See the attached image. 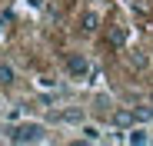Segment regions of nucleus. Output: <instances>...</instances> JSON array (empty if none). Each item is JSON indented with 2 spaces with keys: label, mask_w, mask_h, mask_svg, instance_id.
Instances as JSON below:
<instances>
[{
  "label": "nucleus",
  "mask_w": 153,
  "mask_h": 146,
  "mask_svg": "<svg viewBox=\"0 0 153 146\" xmlns=\"http://www.w3.org/2000/svg\"><path fill=\"white\" fill-rule=\"evenodd\" d=\"M43 136H47V130L40 123H20V126H13L10 143H40Z\"/></svg>",
  "instance_id": "obj_1"
},
{
  "label": "nucleus",
  "mask_w": 153,
  "mask_h": 146,
  "mask_svg": "<svg viewBox=\"0 0 153 146\" xmlns=\"http://www.w3.org/2000/svg\"><path fill=\"white\" fill-rule=\"evenodd\" d=\"M146 113H137V110H113V126L117 130H130L137 126V119H143Z\"/></svg>",
  "instance_id": "obj_2"
},
{
  "label": "nucleus",
  "mask_w": 153,
  "mask_h": 146,
  "mask_svg": "<svg viewBox=\"0 0 153 146\" xmlns=\"http://www.w3.org/2000/svg\"><path fill=\"white\" fill-rule=\"evenodd\" d=\"M67 73H70V77H87V73H90V60L83 53H70L67 57Z\"/></svg>",
  "instance_id": "obj_3"
},
{
  "label": "nucleus",
  "mask_w": 153,
  "mask_h": 146,
  "mask_svg": "<svg viewBox=\"0 0 153 146\" xmlns=\"http://www.w3.org/2000/svg\"><path fill=\"white\" fill-rule=\"evenodd\" d=\"M126 143H133V146H146V143H153V136H150V130H143V126H130Z\"/></svg>",
  "instance_id": "obj_4"
},
{
  "label": "nucleus",
  "mask_w": 153,
  "mask_h": 146,
  "mask_svg": "<svg viewBox=\"0 0 153 146\" xmlns=\"http://www.w3.org/2000/svg\"><path fill=\"white\" fill-rule=\"evenodd\" d=\"M97 27H100V13H97V10H87V13L80 17V30H83V33H93Z\"/></svg>",
  "instance_id": "obj_5"
},
{
  "label": "nucleus",
  "mask_w": 153,
  "mask_h": 146,
  "mask_svg": "<svg viewBox=\"0 0 153 146\" xmlns=\"http://www.w3.org/2000/svg\"><path fill=\"white\" fill-rule=\"evenodd\" d=\"M17 83V70L10 63H0V86H13Z\"/></svg>",
  "instance_id": "obj_6"
},
{
  "label": "nucleus",
  "mask_w": 153,
  "mask_h": 146,
  "mask_svg": "<svg viewBox=\"0 0 153 146\" xmlns=\"http://www.w3.org/2000/svg\"><path fill=\"white\" fill-rule=\"evenodd\" d=\"M126 40H130V30H126V27H113V30H110V43H113V46H123Z\"/></svg>",
  "instance_id": "obj_7"
},
{
  "label": "nucleus",
  "mask_w": 153,
  "mask_h": 146,
  "mask_svg": "<svg viewBox=\"0 0 153 146\" xmlns=\"http://www.w3.org/2000/svg\"><path fill=\"white\" fill-rule=\"evenodd\" d=\"M83 139H90V143H100L103 136H100V130H97V126H83Z\"/></svg>",
  "instance_id": "obj_8"
},
{
  "label": "nucleus",
  "mask_w": 153,
  "mask_h": 146,
  "mask_svg": "<svg viewBox=\"0 0 153 146\" xmlns=\"http://www.w3.org/2000/svg\"><path fill=\"white\" fill-rule=\"evenodd\" d=\"M60 119L63 123H76V119H83V113L80 110H67V113H60Z\"/></svg>",
  "instance_id": "obj_9"
},
{
  "label": "nucleus",
  "mask_w": 153,
  "mask_h": 146,
  "mask_svg": "<svg viewBox=\"0 0 153 146\" xmlns=\"http://www.w3.org/2000/svg\"><path fill=\"white\" fill-rule=\"evenodd\" d=\"M150 106H153V93H150Z\"/></svg>",
  "instance_id": "obj_10"
},
{
  "label": "nucleus",
  "mask_w": 153,
  "mask_h": 146,
  "mask_svg": "<svg viewBox=\"0 0 153 146\" xmlns=\"http://www.w3.org/2000/svg\"><path fill=\"white\" fill-rule=\"evenodd\" d=\"M0 30H4V20H0Z\"/></svg>",
  "instance_id": "obj_11"
}]
</instances>
